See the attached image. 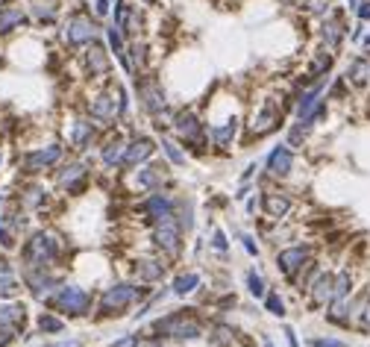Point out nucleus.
I'll return each instance as SVG.
<instances>
[{
    "mask_svg": "<svg viewBox=\"0 0 370 347\" xmlns=\"http://www.w3.org/2000/svg\"><path fill=\"white\" fill-rule=\"evenodd\" d=\"M97 36H100V18L91 12L89 4H77L59 21V39L68 51H79V47L91 44Z\"/></svg>",
    "mask_w": 370,
    "mask_h": 347,
    "instance_id": "f257e3e1",
    "label": "nucleus"
},
{
    "mask_svg": "<svg viewBox=\"0 0 370 347\" xmlns=\"http://www.w3.org/2000/svg\"><path fill=\"white\" fill-rule=\"evenodd\" d=\"M62 253V241L56 233H50V229H39V233H32L27 241H24V265L27 268H39V271H47L53 262L59 259Z\"/></svg>",
    "mask_w": 370,
    "mask_h": 347,
    "instance_id": "f03ea898",
    "label": "nucleus"
},
{
    "mask_svg": "<svg viewBox=\"0 0 370 347\" xmlns=\"http://www.w3.org/2000/svg\"><path fill=\"white\" fill-rule=\"evenodd\" d=\"M174 133L179 139V144H185L194 156H203L206 153V144H209V133H206V124L200 121V115L191 109H179L174 115Z\"/></svg>",
    "mask_w": 370,
    "mask_h": 347,
    "instance_id": "7ed1b4c3",
    "label": "nucleus"
},
{
    "mask_svg": "<svg viewBox=\"0 0 370 347\" xmlns=\"http://www.w3.org/2000/svg\"><path fill=\"white\" fill-rule=\"evenodd\" d=\"M153 333L191 341V339H200L203 324H200V318L194 315V309H177V312H171V315H165V318H159L153 324Z\"/></svg>",
    "mask_w": 370,
    "mask_h": 347,
    "instance_id": "20e7f679",
    "label": "nucleus"
},
{
    "mask_svg": "<svg viewBox=\"0 0 370 347\" xmlns=\"http://www.w3.org/2000/svg\"><path fill=\"white\" fill-rule=\"evenodd\" d=\"M285 121V109L279 101H274V97H264V101L259 103V109L253 112V118H250L247 124V136L250 139H267L271 133H276V130L282 127Z\"/></svg>",
    "mask_w": 370,
    "mask_h": 347,
    "instance_id": "39448f33",
    "label": "nucleus"
},
{
    "mask_svg": "<svg viewBox=\"0 0 370 347\" xmlns=\"http://www.w3.org/2000/svg\"><path fill=\"white\" fill-rule=\"evenodd\" d=\"M47 306L62 312L68 318H82L89 315L91 309V294L86 289H77V286H59V291L53 297H47Z\"/></svg>",
    "mask_w": 370,
    "mask_h": 347,
    "instance_id": "423d86ee",
    "label": "nucleus"
},
{
    "mask_svg": "<svg viewBox=\"0 0 370 347\" xmlns=\"http://www.w3.org/2000/svg\"><path fill=\"white\" fill-rule=\"evenodd\" d=\"M62 156H65V147H62L59 141L44 144V147H32V151H27V153L21 156L18 168H21V174H27V177H39V174H44V171H53L56 165L62 162Z\"/></svg>",
    "mask_w": 370,
    "mask_h": 347,
    "instance_id": "0eeeda50",
    "label": "nucleus"
},
{
    "mask_svg": "<svg viewBox=\"0 0 370 347\" xmlns=\"http://www.w3.org/2000/svg\"><path fill=\"white\" fill-rule=\"evenodd\" d=\"M147 291L132 286V283H121V286H112L106 289L103 301H100V318H112V315H124V309H129L136 301H141Z\"/></svg>",
    "mask_w": 370,
    "mask_h": 347,
    "instance_id": "6e6552de",
    "label": "nucleus"
},
{
    "mask_svg": "<svg viewBox=\"0 0 370 347\" xmlns=\"http://www.w3.org/2000/svg\"><path fill=\"white\" fill-rule=\"evenodd\" d=\"M136 92H139V101H141V109L153 118V115H159L162 109H167V97H165V89L162 82L153 77V74H136Z\"/></svg>",
    "mask_w": 370,
    "mask_h": 347,
    "instance_id": "1a4fd4ad",
    "label": "nucleus"
},
{
    "mask_svg": "<svg viewBox=\"0 0 370 347\" xmlns=\"http://www.w3.org/2000/svg\"><path fill=\"white\" fill-rule=\"evenodd\" d=\"M112 24L121 27V32L127 36V42L141 39V32H144V9L136 6V4H129V0H115Z\"/></svg>",
    "mask_w": 370,
    "mask_h": 347,
    "instance_id": "9d476101",
    "label": "nucleus"
},
{
    "mask_svg": "<svg viewBox=\"0 0 370 347\" xmlns=\"http://www.w3.org/2000/svg\"><path fill=\"white\" fill-rule=\"evenodd\" d=\"M89 177H91V171H89V165L86 162H68V165H59V171H56V186L62 189V191H68V194H86V189H89Z\"/></svg>",
    "mask_w": 370,
    "mask_h": 347,
    "instance_id": "9b49d317",
    "label": "nucleus"
},
{
    "mask_svg": "<svg viewBox=\"0 0 370 347\" xmlns=\"http://www.w3.org/2000/svg\"><path fill=\"white\" fill-rule=\"evenodd\" d=\"M27 24H30L27 4H21V0H0V39L15 36Z\"/></svg>",
    "mask_w": 370,
    "mask_h": 347,
    "instance_id": "f8f14e48",
    "label": "nucleus"
},
{
    "mask_svg": "<svg viewBox=\"0 0 370 347\" xmlns=\"http://www.w3.org/2000/svg\"><path fill=\"white\" fill-rule=\"evenodd\" d=\"M347 21H344V9H332L326 18H321V27H317V36H321L324 47L329 51H338L347 39Z\"/></svg>",
    "mask_w": 370,
    "mask_h": 347,
    "instance_id": "ddd939ff",
    "label": "nucleus"
},
{
    "mask_svg": "<svg viewBox=\"0 0 370 347\" xmlns=\"http://www.w3.org/2000/svg\"><path fill=\"white\" fill-rule=\"evenodd\" d=\"M65 0H27V15L30 24L36 27H56L62 21Z\"/></svg>",
    "mask_w": 370,
    "mask_h": 347,
    "instance_id": "4468645a",
    "label": "nucleus"
},
{
    "mask_svg": "<svg viewBox=\"0 0 370 347\" xmlns=\"http://www.w3.org/2000/svg\"><path fill=\"white\" fill-rule=\"evenodd\" d=\"M82 65H86V74H89V77H109L112 53L106 51L103 42L94 39L91 44L82 47Z\"/></svg>",
    "mask_w": 370,
    "mask_h": 347,
    "instance_id": "2eb2a0df",
    "label": "nucleus"
},
{
    "mask_svg": "<svg viewBox=\"0 0 370 347\" xmlns=\"http://www.w3.org/2000/svg\"><path fill=\"white\" fill-rule=\"evenodd\" d=\"M179 239H182V227H179V221H177V215H167V218L156 221V227H153V241H156V247H162L165 253L177 256V253H179Z\"/></svg>",
    "mask_w": 370,
    "mask_h": 347,
    "instance_id": "dca6fc26",
    "label": "nucleus"
},
{
    "mask_svg": "<svg viewBox=\"0 0 370 347\" xmlns=\"http://www.w3.org/2000/svg\"><path fill=\"white\" fill-rule=\"evenodd\" d=\"M89 118L97 124V127H112L117 121V106H115V97L112 92H97L91 101H89Z\"/></svg>",
    "mask_w": 370,
    "mask_h": 347,
    "instance_id": "f3484780",
    "label": "nucleus"
},
{
    "mask_svg": "<svg viewBox=\"0 0 370 347\" xmlns=\"http://www.w3.org/2000/svg\"><path fill=\"white\" fill-rule=\"evenodd\" d=\"M167 179V162H147V165H139L136 177H132V183H136V189L141 191H156L162 189V183Z\"/></svg>",
    "mask_w": 370,
    "mask_h": 347,
    "instance_id": "a211bd4d",
    "label": "nucleus"
},
{
    "mask_svg": "<svg viewBox=\"0 0 370 347\" xmlns=\"http://www.w3.org/2000/svg\"><path fill=\"white\" fill-rule=\"evenodd\" d=\"M156 153V141L150 136H136L127 141V151H124V159H121V168H139L144 165L150 156Z\"/></svg>",
    "mask_w": 370,
    "mask_h": 347,
    "instance_id": "6ab92c4d",
    "label": "nucleus"
},
{
    "mask_svg": "<svg viewBox=\"0 0 370 347\" xmlns=\"http://www.w3.org/2000/svg\"><path fill=\"white\" fill-rule=\"evenodd\" d=\"M309 256H312V251L309 247H288V251H279V256H276V268L288 277V279H294L297 283V274L309 265Z\"/></svg>",
    "mask_w": 370,
    "mask_h": 347,
    "instance_id": "aec40b11",
    "label": "nucleus"
},
{
    "mask_svg": "<svg viewBox=\"0 0 370 347\" xmlns=\"http://www.w3.org/2000/svg\"><path fill=\"white\" fill-rule=\"evenodd\" d=\"M267 174H271L274 179H285L291 171H294V151L288 144H276L271 153H267V162H264Z\"/></svg>",
    "mask_w": 370,
    "mask_h": 347,
    "instance_id": "412c9836",
    "label": "nucleus"
},
{
    "mask_svg": "<svg viewBox=\"0 0 370 347\" xmlns=\"http://www.w3.org/2000/svg\"><path fill=\"white\" fill-rule=\"evenodd\" d=\"M97 124L91 121V118H77L74 124H71V133H68V141H71V147L74 151H89V147H94V141H97Z\"/></svg>",
    "mask_w": 370,
    "mask_h": 347,
    "instance_id": "4be33fe9",
    "label": "nucleus"
},
{
    "mask_svg": "<svg viewBox=\"0 0 370 347\" xmlns=\"http://www.w3.org/2000/svg\"><path fill=\"white\" fill-rule=\"evenodd\" d=\"M206 133H209V141L215 151H229L235 136H238V118H229V121H221V124H206Z\"/></svg>",
    "mask_w": 370,
    "mask_h": 347,
    "instance_id": "5701e85b",
    "label": "nucleus"
},
{
    "mask_svg": "<svg viewBox=\"0 0 370 347\" xmlns=\"http://www.w3.org/2000/svg\"><path fill=\"white\" fill-rule=\"evenodd\" d=\"M124 151H127V139L121 133H109L100 141V162H103L106 168H117L124 159Z\"/></svg>",
    "mask_w": 370,
    "mask_h": 347,
    "instance_id": "b1692460",
    "label": "nucleus"
},
{
    "mask_svg": "<svg viewBox=\"0 0 370 347\" xmlns=\"http://www.w3.org/2000/svg\"><path fill=\"white\" fill-rule=\"evenodd\" d=\"M262 209H264L267 218L279 221V218H285V215L291 212V194H285V191H264L262 194Z\"/></svg>",
    "mask_w": 370,
    "mask_h": 347,
    "instance_id": "393cba45",
    "label": "nucleus"
},
{
    "mask_svg": "<svg viewBox=\"0 0 370 347\" xmlns=\"http://www.w3.org/2000/svg\"><path fill=\"white\" fill-rule=\"evenodd\" d=\"M347 82L350 86H356V89H364L367 82H370V59H352L350 62V68H347Z\"/></svg>",
    "mask_w": 370,
    "mask_h": 347,
    "instance_id": "a878e982",
    "label": "nucleus"
},
{
    "mask_svg": "<svg viewBox=\"0 0 370 347\" xmlns=\"http://www.w3.org/2000/svg\"><path fill=\"white\" fill-rule=\"evenodd\" d=\"M136 277L144 283H153V279L165 277V262L162 259H139L136 262Z\"/></svg>",
    "mask_w": 370,
    "mask_h": 347,
    "instance_id": "bb28decb",
    "label": "nucleus"
},
{
    "mask_svg": "<svg viewBox=\"0 0 370 347\" xmlns=\"http://www.w3.org/2000/svg\"><path fill=\"white\" fill-rule=\"evenodd\" d=\"M332 283H335L332 274H321L314 279V286H312V303L314 306H326L332 301Z\"/></svg>",
    "mask_w": 370,
    "mask_h": 347,
    "instance_id": "cd10ccee",
    "label": "nucleus"
},
{
    "mask_svg": "<svg viewBox=\"0 0 370 347\" xmlns=\"http://www.w3.org/2000/svg\"><path fill=\"white\" fill-rule=\"evenodd\" d=\"M306 18H326V15L335 9V0H300V6H297Z\"/></svg>",
    "mask_w": 370,
    "mask_h": 347,
    "instance_id": "c85d7f7f",
    "label": "nucleus"
},
{
    "mask_svg": "<svg viewBox=\"0 0 370 347\" xmlns=\"http://www.w3.org/2000/svg\"><path fill=\"white\" fill-rule=\"evenodd\" d=\"M103 32H106V44H109V53H112L115 59H121V56H124V51H127V36L121 32V27L109 21V24L103 27Z\"/></svg>",
    "mask_w": 370,
    "mask_h": 347,
    "instance_id": "c756f323",
    "label": "nucleus"
},
{
    "mask_svg": "<svg viewBox=\"0 0 370 347\" xmlns=\"http://www.w3.org/2000/svg\"><path fill=\"white\" fill-rule=\"evenodd\" d=\"M24 315H27L24 303H0V324L21 327V324H24Z\"/></svg>",
    "mask_w": 370,
    "mask_h": 347,
    "instance_id": "7c9ffc66",
    "label": "nucleus"
},
{
    "mask_svg": "<svg viewBox=\"0 0 370 347\" xmlns=\"http://www.w3.org/2000/svg\"><path fill=\"white\" fill-rule=\"evenodd\" d=\"M44 203H47V191L42 186L32 183V186L24 189V194H21V206L24 209H42Z\"/></svg>",
    "mask_w": 370,
    "mask_h": 347,
    "instance_id": "2f4dec72",
    "label": "nucleus"
},
{
    "mask_svg": "<svg viewBox=\"0 0 370 347\" xmlns=\"http://www.w3.org/2000/svg\"><path fill=\"white\" fill-rule=\"evenodd\" d=\"M200 286V277L197 274H179L177 279H174V294H189V291H194Z\"/></svg>",
    "mask_w": 370,
    "mask_h": 347,
    "instance_id": "473e14b6",
    "label": "nucleus"
},
{
    "mask_svg": "<svg viewBox=\"0 0 370 347\" xmlns=\"http://www.w3.org/2000/svg\"><path fill=\"white\" fill-rule=\"evenodd\" d=\"M350 286H352V279L347 271H341L338 277H335V283H332V301H344V297L350 294Z\"/></svg>",
    "mask_w": 370,
    "mask_h": 347,
    "instance_id": "72a5a7b5",
    "label": "nucleus"
},
{
    "mask_svg": "<svg viewBox=\"0 0 370 347\" xmlns=\"http://www.w3.org/2000/svg\"><path fill=\"white\" fill-rule=\"evenodd\" d=\"M309 133H312V127L302 124V121H297V124L288 130V147H302V141H306Z\"/></svg>",
    "mask_w": 370,
    "mask_h": 347,
    "instance_id": "f704fd0d",
    "label": "nucleus"
},
{
    "mask_svg": "<svg viewBox=\"0 0 370 347\" xmlns=\"http://www.w3.org/2000/svg\"><path fill=\"white\" fill-rule=\"evenodd\" d=\"M162 151H165V156H167V162H171V165H185V153L179 151L177 141L162 139Z\"/></svg>",
    "mask_w": 370,
    "mask_h": 347,
    "instance_id": "c9c22d12",
    "label": "nucleus"
},
{
    "mask_svg": "<svg viewBox=\"0 0 370 347\" xmlns=\"http://www.w3.org/2000/svg\"><path fill=\"white\" fill-rule=\"evenodd\" d=\"M39 329H42V333H62L65 324H62L56 315H50V312H44V315H39Z\"/></svg>",
    "mask_w": 370,
    "mask_h": 347,
    "instance_id": "e433bc0d",
    "label": "nucleus"
},
{
    "mask_svg": "<svg viewBox=\"0 0 370 347\" xmlns=\"http://www.w3.org/2000/svg\"><path fill=\"white\" fill-rule=\"evenodd\" d=\"M247 289H250V294H253V297H264V294H267L264 279H262L256 271H250V274H247Z\"/></svg>",
    "mask_w": 370,
    "mask_h": 347,
    "instance_id": "4c0bfd02",
    "label": "nucleus"
},
{
    "mask_svg": "<svg viewBox=\"0 0 370 347\" xmlns=\"http://www.w3.org/2000/svg\"><path fill=\"white\" fill-rule=\"evenodd\" d=\"M352 312L359 315V327L370 333V303L367 301H356V303H352Z\"/></svg>",
    "mask_w": 370,
    "mask_h": 347,
    "instance_id": "58836bf2",
    "label": "nucleus"
},
{
    "mask_svg": "<svg viewBox=\"0 0 370 347\" xmlns=\"http://www.w3.org/2000/svg\"><path fill=\"white\" fill-rule=\"evenodd\" d=\"M264 303H267V312H271V315H276V318H282V315H285V303H282V297H279L276 291L264 294Z\"/></svg>",
    "mask_w": 370,
    "mask_h": 347,
    "instance_id": "ea45409f",
    "label": "nucleus"
},
{
    "mask_svg": "<svg viewBox=\"0 0 370 347\" xmlns=\"http://www.w3.org/2000/svg\"><path fill=\"white\" fill-rule=\"evenodd\" d=\"M0 247H6V251H9V247H15V233L6 227L4 215H0Z\"/></svg>",
    "mask_w": 370,
    "mask_h": 347,
    "instance_id": "a19ab883",
    "label": "nucleus"
},
{
    "mask_svg": "<svg viewBox=\"0 0 370 347\" xmlns=\"http://www.w3.org/2000/svg\"><path fill=\"white\" fill-rule=\"evenodd\" d=\"M18 336V327H9V324H0V347H9Z\"/></svg>",
    "mask_w": 370,
    "mask_h": 347,
    "instance_id": "79ce46f5",
    "label": "nucleus"
},
{
    "mask_svg": "<svg viewBox=\"0 0 370 347\" xmlns=\"http://www.w3.org/2000/svg\"><path fill=\"white\" fill-rule=\"evenodd\" d=\"M91 12L97 15L100 21L109 18V15H112V0H94V9H91Z\"/></svg>",
    "mask_w": 370,
    "mask_h": 347,
    "instance_id": "37998d69",
    "label": "nucleus"
},
{
    "mask_svg": "<svg viewBox=\"0 0 370 347\" xmlns=\"http://www.w3.org/2000/svg\"><path fill=\"white\" fill-rule=\"evenodd\" d=\"M356 18L364 24L370 21V0H359V6H356Z\"/></svg>",
    "mask_w": 370,
    "mask_h": 347,
    "instance_id": "c03bdc74",
    "label": "nucleus"
},
{
    "mask_svg": "<svg viewBox=\"0 0 370 347\" xmlns=\"http://www.w3.org/2000/svg\"><path fill=\"white\" fill-rule=\"evenodd\" d=\"M9 279H15V274H12V265L9 262L0 256V283H9Z\"/></svg>",
    "mask_w": 370,
    "mask_h": 347,
    "instance_id": "a18cd8bd",
    "label": "nucleus"
},
{
    "mask_svg": "<svg viewBox=\"0 0 370 347\" xmlns=\"http://www.w3.org/2000/svg\"><path fill=\"white\" fill-rule=\"evenodd\" d=\"M212 247H215V251H227V236L221 233V229H215V233H212Z\"/></svg>",
    "mask_w": 370,
    "mask_h": 347,
    "instance_id": "49530a36",
    "label": "nucleus"
},
{
    "mask_svg": "<svg viewBox=\"0 0 370 347\" xmlns=\"http://www.w3.org/2000/svg\"><path fill=\"white\" fill-rule=\"evenodd\" d=\"M309 344L312 347H344V341H338V339H312Z\"/></svg>",
    "mask_w": 370,
    "mask_h": 347,
    "instance_id": "de8ad7c7",
    "label": "nucleus"
},
{
    "mask_svg": "<svg viewBox=\"0 0 370 347\" xmlns=\"http://www.w3.org/2000/svg\"><path fill=\"white\" fill-rule=\"evenodd\" d=\"M215 344H221V347H227V344H229V329H224V327H217V329H215Z\"/></svg>",
    "mask_w": 370,
    "mask_h": 347,
    "instance_id": "09e8293b",
    "label": "nucleus"
},
{
    "mask_svg": "<svg viewBox=\"0 0 370 347\" xmlns=\"http://www.w3.org/2000/svg\"><path fill=\"white\" fill-rule=\"evenodd\" d=\"M241 241H244V247H247V253H253V256L259 253V247L253 244V236H241Z\"/></svg>",
    "mask_w": 370,
    "mask_h": 347,
    "instance_id": "8fccbe9b",
    "label": "nucleus"
},
{
    "mask_svg": "<svg viewBox=\"0 0 370 347\" xmlns=\"http://www.w3.org/2000/svg\"><path fill=\"white\" fill-rule=\"evenodd\" d=\"M285 336H288V344H291V347H300V344H297V336H294V329H291V327H285Z\"/></svg>",
    "mask_w": 370,
    "mask_h": 347,
    "instance_id": "3c124183",
    "label": "nucleus"
},
{
    "mask_svg": "<svg viewBox=\"0 0 370 347\" xmlns=\"http://www.w3.org/2000/svg\"><path fill=\"white\" fill-rule=\"evenodd\" d=\"M50 347H79V341H62V344H50Z\"/></svg>",
    "mask_w": 370,
    "mask_h": 347,
    "instance_id": "603ef678",
    "label": "nucleus"
},
{
    "mask_svg": "<svg viewBox=\"0 0 370 347\" xmlns=\"http://www.w3.org/2000/svg\"><path fill=\"white\" fill-rule=\"evenodd\" d=\"M4 162H6V151L0 147V171H4Z\"/></svg>",
    "mask_w": 370,
    "mask_h": 347,
    "instance_id": "864d4df0",
    "label": "nucleus"
},
{
    "mask_svg": "<svg viewBox=\"0 0 370 347\" xmlns=\"http://www.w3.org/2000/svg\"><path fill=\"white\" fill-rule=\"evenodd\" d=\"M139 4H144V6H156V0H139Z\"/></svg>",
    "mask_w": 370,
    "mask_h": 347,
    "instance_id": "5fc2aeb1",
    "label": "nucleus"
},
{
    "mask_svg": "<svg viewBox=\"0 0 370 347\" xmlns=\"http://www.w3.org/2000/svg\"><path fill=\"white\" fill-rule=\"evenodd\" d=\"M264 347H274V341H271V336H264Z\"/></svg>",
    "mask_w": 370,
    "mask_h": 347,
    "instance_id": "6e6d98bb",
    "label": "nucleus"
},
{
    "mask_svg": "<svg viewBox=\"0 0 370 347\" xmlns=\"http://www.w3.org/2000/svg\"><path fill=\"white\" fill-rule=\"evenodd\" d=\"M4 203H6V197H4V194H0V206H4Z\"/></svg>",
    "mask_w": 370,
    "mask_h": 347,
    "instance_id": "4d7b16f0",
    "label": "nucleus"
},
{
    "mask_svg": "<svg viewBox=\"0 0 370 347\" xmlns=\"http://www.w3.org/2000/svg\"><path fill=\"white\" fill-rule=\"evenodd\" d=\"M147 347H159V344H147Z\"/></svg>",
    "mask_w": 370,
    "mask_h": 347,
    "instance_id": "13d9d810",
    "label": "nucleus"
},
{
    "mask_svg": "<svg viewBox=\"0 0 370 347\" xmlns=\"http://www.w3.org/2000/svg\"><path fill=\"white\" fill-rule=\"evenodd\" d=\"M291 4H300V0H291Z\"/></svg>",
    "mask_w": 370,
    "mask_h": 347,
    "instance_id": "bf43d9fd",
    "label": "nucleus"
}]
</instances>
